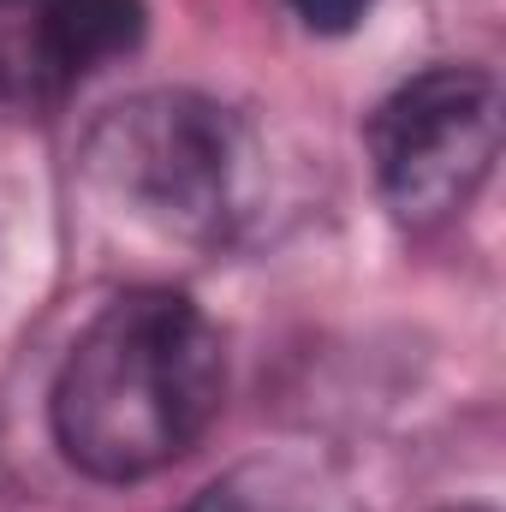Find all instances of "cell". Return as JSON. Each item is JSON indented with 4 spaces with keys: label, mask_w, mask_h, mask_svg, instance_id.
I'll return each mask as SVG.
<instances>
[{
    "label": "cell",
    "mask_w": 506,
    "mask_h": 512,
    "mask_svg": "<svg viewBox=\"0 0 506 512\" xmlns=\"http://www.w3.org/2000/svg\"><path fill=\"white\" fill-rule=\"evenodd\" d=\"M227 405L221 328L173 286H126L90 316L54 376V441L96 483L179 465Z\"/></svg>",
    "instance_id": "1"
},
{
    "label": "cell",
    "mask_w": 506,
    "mask_h": 512,
    "mask_svg": "<svg viewBox=\"0 0 506 512\" xmlns=\"http://www.w3.org/2000/svg\"><path fill=\"white\" fill-rule=\"evenodd\" d=\"M84 197L131 239L173 256L227 251L256 209L262 143L203 90H143L114 102L78 143Z\"/></svg>",
    "instance_id": "2"
},
{
    "label": "cell",
    "mask_w": 506,
    "mask_h": 512,
    "mask_svg": "<svg viewBox=\"0 0 506 512\" xmlns=\"http://www.w3.org/2000/svg\"><path fill=\"white\" fill-rule=\"evenodd\" d=\"M364 137L393 221L441 227L501 161V84L483 66H429L370 114Z\"/></svg>",
    "instance_id": "3"
},
{
    "label": "cell",
    "mask_w": 506,
    "mask_h": 512,
    "mask_svg": "<svg viewBox=\"0 0 506 512\" xmlns=\"http://www.w3.org/2000/svg\"><path fill=\"white\" fill-rule=\"evenodd\" d=\"M30 6V72L84 78L143 42V0H24Z\"/></svg>",
    "instance_id": "4"
},
{
    "label": "cell",
    "mask_w": 506,
    "mask_h": 512,
    "mask_svg": "<svg viewBox=\"0 0 506 512\" xmlns=\"http://www.w3.org/2000/svg\"><path fill=\"white\" fill-rule=\"evenodd\" d=\"M185 512H364V501L322 459L268 453L215 477Z\"/></svg>",
    "instance_id": "5"
},
{
    "label": "cell",
    "mask_w": 506,
    "mask_h": 512,
    "mask_svg": "<svg viewBox=\"0 0 506 512\" xmlns=\"http://www.w3.org/2000/svg\"><path fill=\"white\" fill-rule=\"evenodd\" d=\"M286 6L298 12L304 30H316V36H346V30H358V24L370 18L376 0H286Z\"/></svg>",
    "instance_id": "6"
},
{
    "label": "cell",
    "mask_w": 506,
    "mask_h": 512,
    "mask_svg": "<svg viewBox=\"0 0 506 512\" xmlns=\"http://www.w3.org/2000/svg\"><path fill=\"white\" fill-rule=\"evenodd\" d=\"M453 512H489V507H453Z\"/></svg>",
    "instance_id": "7"
}]
</instances>
